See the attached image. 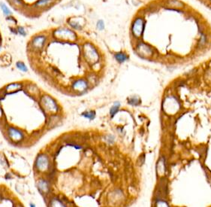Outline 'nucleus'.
<instances>
[{
  "instance_id": "obj_1",
  "label": "nucleus",
  "mask_w": 211,
  "mask_h": 207,
  "mask_svg": "<svg viewBox=\"0 0 211 207\" xmlns=\"http://www.w3.org/2000/svg\"><path fill=\"white\" fill-rule=\"evenodd\" d=\"M40 103L45 111L50 113H56L58 111V106L56 102L49 95H43L40 99Z\"/></svg>"
},
{
  "instance_id": "obj_2",
  "label": "nucleus",
  "mask_w": 211,
  "mask_h": 207,
  "mask_svg": "<svg viewBox=\"0 0 211 207\" xmlns=\"http://www.w3.org/2000/svg\"><path fill=\"white\" fill-rule=\"evenodd\" d=\"M144 28V20L141 17H137L132 25V33L135 37H141Z\"/></svg>"
},
{
  "instance_id": "obj_3",
  "label": "nucleus",
  "mask_w": 211,
  "mask_h": 207,
  "mask_svg": "<svg viewBox=\"0 0 211 207\" xmlns=\"http://www.w3.org/2000/svg\"><path fill=\"white\" fill-rule=\"evenodd\" d=\"M84 56L87 59H91L90 60L95 63L98 60V54L97 52L95 51V50L93 48V47H92L90 44H86L84 45Z\"/></svg>"
},
{
  "instance_id": "obj_4",
  "label": "nucleus",
  "mask_w": 211,
  "mask_h": 207,
  "mask_svg": "<svg viewBox=\"0 0 211 207\" xmlns=\"http://www.w3.org/2000/svg\"><path fill=\"white\" fill-rule=\"evenodd\" d=\"M35 167L39 171H45L49 167V160L44 154H41L35 161Z\"/></svg>"
},
{
  "instance_id": "obj_5",
  "label": "nucleus",
  "mask_w": 211,
  "mask_h": 207,
  "mask_svg": "<svg viewBox=\"0 0 211 207\" xmlns=\"http://www.w3.org/2000/svg\"><path fill=\"white\" fill-rule=\"evenodd\" d=\"M88 87L87 82L82 79H78L72 84V89L77 92H84Z\"/></svg>"
},
{
  "instance_id": "obj_6",
  "label": "nucleus",
  "mask_w": 211,
  "mask_h": 207,
  "mask_svg": "<svg viewBox=\"0 0 211 207\" xmlns=\"http://www.w3.org/2000/svg\"><path fill=\"white\" fill-rule=\"evenodd\" d=\"M8 135L9 137L12 139V140L15 141V142H19L23 139V134L18 130L14 128H9L8 129Z\"/></svg>"
},
{
  "instance_id": "obj_7",
  "label": "nucleus",
  "mask_w": 211,
  "mask_h": 207,
  "mask_svg": "<svg viewBox=\"0 0 211 207\" xmlns=\"http://www.w3.org/2000/svg\"><path fill=\"white\" fill-rule=\"evenodd\" d=\"M165 161L162 158L159 161L158 164H157V173L160 175H162L165 173Z\"/></svg>"
},
{
  "instance_id": "obj_8",
  "label": "nucleus",
  "mask_w": 211,
  "mask_h": 207,
  "mask_svg": "<svg viewBox=\"0 0 211 207\" xmlns=\"http://www.w3.org/2000/svg\"><path fill=\"white\" fill-rule=\"evenodd\" d=\"M38 188H39L42 191L44 192V193H46V192L48 191V182H46V181H44V180L39 181V182H38Z\"/></svg>"
},
{
  "instance_id": "obj_9",
  "label": "nucleus",
  "mask_w": 211,
  "mask_h": 207,
  "mask_svg": "<svg viewBox=\"0 0 211 207\" xmlns=\"http://www.w3.org/2000/svg\"><path fill=\"white\" fill-rule=\"evenodd\" d=\"M115 58H116L118 62L123 63L128 59V56L126 54H124V53H118V54H116V55H115Z\"/></svg>"
},
{
  "instance_id": "obj_10",
  "label": "nucleus",
  "mask_w": 211,
  "mask_h": 207,
  "mask_svg": "<svg viewBox=\"0 0 211 207\" xmlns=\"http://www.w3.org/2000/svg\"><path fill=\"white\" fill-rule=\"evenodd\" d=\"M120 106V102H116V103H114V105L112 106V108L110 109V116H111V117H114V115H116V112H117L118 110H119Z\"/></svg>"
},
{
  "instance_id": "obj_11",
  "label": "nucleus",
  "mask_w": 211,
  "mask_h": 207,
  "mask_svg": "<svg viewBox=\"0 0 211 207\" xmlns=\"http://www.w3.org/2000/svg\"><path fill=\"white\" fill-rule=\"evenodd\" d=\"M140 100H139V98H137V96H132V97L129 98V103L132 105V106H137L138 104H140Z\"/></svg>"
},
{
  "instance_id": "obj_12",
  "label": "nucleus",
  "mask_w": 211,
  "mask_h": 207,
  "mask_svg": "<svg viewBox=\"0 0 211 207\" xmlns=\"http://www.w3.org/2000/svg\"><path fill=\"white\" fill-rule=\"evenodd\" d=\"M83 116L85 117L86 118H88V119H90V120H93V119L95 118V111H86L83 114Z\"/></svg>"
},
{
  "instance_id": "obj_13",
  "label": "nucleus",
  "mask_w": 211,
  "mask_h": 207,
  "mask_svg": "<svg viewBox=\"0 0 211 207\" xmlns=\"http://www.w3.org/2000/svg\"><path fill=\"white\" fill-rule=\"evenodd\" d=\"M87 81L90 84H95L96 82V77L94 75H89L87 78Z\"/></svg>"
},
{
  "instance_id": "obj_14",
  "label": "nucleus",
  "mask_w": 211,
  "mask_h": 207,
  "mask_svg": "<svg viewBox=\"0 0 211 207\" xmlns=\"http://www.w3.org/2000/svg\"><path fill=\"white\" fill-rule=\"evenodd\" d=\"M97 27L99 29H104V23L103 21L100 20V21L98 22V24H97Z\"/></svg>"
},
{
  "instance_id": "obj_15",
  "label": "nucleus",
  "mask_w": 211,
  "mask_h": 207,
  "mask_svg": "<svg viewBox=\"0 0 211 207\" xmlns=\"http://www.w3.org/2000/svg\"><path fill=\"white\" fill-rule=\"evenodd\" d=\"M2 44V33H1V31H0V47Z\"/></svg>"
},
{
  "instance_id": "obj_16",
  "label": "nucleus",
  "mask_w": 211,
  "mask_h": 207,
  "mask_svg": "<svg viewBox=\"0 0 211 207\" xmlns=\"http://www.w3.org/2000/svg\"><path fill=\"white\" fill-rule=\"evenodd\" d=\"M30 207H35V206L34 204H31V205H30Z\"/></svg>"
},
{
  "instance_id": "obj_17",
  "label": "nucleus",
  "mask_w": 211,
  "mask_h": 207,
  "mask_svg": "<svg viewBox=\"0 0 211 207\" xmlns=\"http://www.w3.org/2000/svg\"><path fill=\"white\" fill-rule=\"evenodd\" d=\"M18 207H20V206H18Z\"/></svg>"
}]
</instances>
